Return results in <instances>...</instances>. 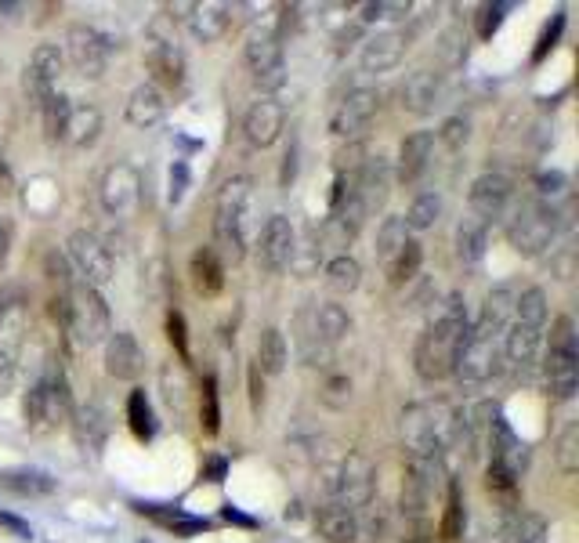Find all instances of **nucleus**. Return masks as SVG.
Listing matches in <instances>:
<instances>
[{"instance_id":"864d4df0","label":"nucleus","mask_w":579,"mask_h":543,"mask_svg":"<svg viewBox=\"0 0 579 543\" xmlns=\"http://www.w3.org/2000/svg\"><path fill=\"white\" fill-rule=\"evenodd\" d=\"M438 55H442V62L446 66H460L467 58V37L460 26H449L442 37H438Z\"/></svg>"},{"instance_id":"0eeeda50","label":"nucleus","mask_w":579,"mask_h":543,"mask_svg":"<svg viewBox=\"0 0 579 543\" xmlns=\"http://www.w3.org/2000/svg\"><path fill=\"white\" fill-rule=\"evenodd\" d=\"M243 58L254 84L272 95L286 84V55H283V37L276 26H254L243 40Z\"/></svg>"},{"instance_id":"bb28decb","label":"nucleus","mask_w":579,"mask_h":543,"mask_svg":"<svg viewBox=\"0 0 579 543\" xmlns=\"http://www.w3.org/2000/svg\"><path fill=\"white\" fill-rule=\"evenodd\" d=\"M391 181H395L391 160H384V156H370V160L362 163L359 178H355V189H359L366 210L384 207V200H388V192H391Z\"/></svg>"},{"instance_id":"49530a36","label":"nucleus","mask_w":579,"mask_h":543,"mask_svg":"<svg viewBox=\"0 0 579 543\" xmlns=\"http://www.w3.org/2000/svg\"><path fill=\"white\" fill-rule=\"evenodd\" d=\"M127 420H131V431L138 439H152V431H156V420H152V406L145 399V391H131V399H127Z\"/></svg>"},{"instance_id":"5fc2aeb1","label":"nucleus","mask_w":579,"mask_h":543,"mask_svg":"<svg viewBox=\"0 0 579 543\" xmlns=\"http://www.w3.org/2000/svg\"><path fill=\"white\" fill-rule=\"evenodd\" d=\"M200 417H203V431H207V435H218V428H221V410H218V384H214V377H207V381H203Z\"/></svg>"},{"instance_id":"9d476101","label":"nucleus","mask_w":579,"mask_h":543,"mask_svg":"<svg viewBox=\"0 0 579 543\" xmlns=\"http://www.w3.org/2000/svg\"><path fill=\"white\" fill-rule=\"evenodd\" d=\"M66 254H69V265L76 268V276H80L84 286L102 290V286L113 279V254H109V247L102 243L98 232L76 229L66 243Z\"/></svg>"},{"instance_id":"37998d69","label":"nucleus","mask_w":579,"mask_h":543,"mask_svg":"<svg viewBox=\"0 0 579 543\" xmlns=\"http://www.w3.org/2000/svg\"><path fill=\"white\" fill-rule=\"evenodd\" d=\"M514 319L518 323H529V326H547V290L543 286H529V290H522L518 294V301H514Z\"/></svg>"},{"instance_id":"39448f33","label":"nucleus","mask_w":579,"mask_h":543,"mask_svg":"<svg viewBox=\"0 0 579 543\" xmlns=\"http://www.w3.org/2000/svg\"><path fill=\"white\" fill-rule=\"evenodd\" d=\"M22 410H26V424L33 431H48L73 417V395H69V381L66 373H62V366H58V359H51L44 377L26 391Z\"/></svg>"},{"instance_id":"7c9ffc66","label":"nucleus","mask_w":579,"mask_h":543,"mask_svg":"<svg viewBox=\"0 0 579 543\" xmlns=\"http://www.w3.org/2000/svg\"><path fill=\"white\" fill-rule=\"evenodd\" d=\"M228 4H192V11H189V33L200 44H214V40H221L225 37V29H228Z\"/></svg>"},{"instance_id":"c9c22d12","label":"nucleus","mask_w":579,"mask_h":543,"mask_svg":"<svg viewBox=\"0 0 579 543\" xmlns=\"http://www.w3.org/2000/svg\"><path fill=\"white\" fill-rule=\"evenodd\" d=\"M504 543H547V518L536 511H514L504 522Z\"/></svg>"},{"instance_id":"c03bdc74","label":"nucleus","mask_w":579,"mask_h":543,"mask_svg":"<svg viewBox=\"0 0 579 543\" xmlns=\"http://www.w3.org/2000/svg\"><path fill=\"white\" fill-rule=\"evenodd\" d=\"M0 486L11 489V493L33 496V493H51L55 482H51L44 471H8V475H0Z\"/></svg>"},{"instance_id":"6ab92c4d","label":"nucleus","mask_w":579,"mask_h":543,"mask_svg":"<svg viewBox=\"0 0 579 543\" xmlns=\"http://www.w3.org/2000/svg\"><path fill=\"white\" fill-rule=\"evenodd\" d=\"M283 127H286V109L283 102H276L272 95H261L247 109V116H243V134H247V142L257 145V149L276 145Z\"/></svg>"},{"instance_id":"ddd939ff","label":"nucleus","mask_w":579,"mask_h":543,"mask_svg":"<svg viewBox=\"0 0 579 543\" xmlns=\"http://www.w3.org/2000/svg\"><path fill=\"white\" fill-rule=\"evenodd\" d=\"M467 203H471V218H478L482 225H489V221H504V214L514 203V178L504 171L478 174V178L471 181Z\"/></svg>"},{"instance_id":"f8f14e48","label":"nucleus","mask_w":579,"mask_h":543,"mask_svg":"<svg viewBox=\"0 0 579 543\" xmlns=\"http://www.w3.org/2000/svg\"><path fill=\"white\" fill-rule=\"evenodd\" d=\"M377 109H380L377 87H352L330 113V134L341 138V142H359V134L373 124Z\"/></svg>"},{"instance_id":"c756f323","label":"nucleus","mask_w":579,"mask_h":543,"mask_svg":"<svg viewBox=\"0 0 579 543\" xmlns=\"http://www.w3.org/2000/svg\"><path fill=\"white\" fill-rule=\"evenodd\" d=\"M189 276L196 294L203 297H218L225 290V261L214 254V247H200L189 261Z\"/></svg>"},{"instance_id":"f03ea898","label":"nucleus","mask_w":579,"mask_h":543,"mask_svg":"<svg viewBox=\"0 0 579 543\" xmlns=\"http://www.w3.org/2000/svg\"><path fill=\"white\" fill-rule=\"evenodd\" d=\"M250 189H254V181L247 174H239V178H228L225 185L218 189V200H214V254L221 261H232L239 265L243 254H247V229H243V221H247V207H250Z\"/></svg>"},{"instance_id":"4d7b16f0","label":"nucleus","mask_w":579,"mask_h":543,"mask_svg":"<svg viewBox=\"0 0 579 543\" xmlns=\"http://www.w3.org/2000/svg\"><path fill=\"white\" fill-rule=\"evenodd\" d=\"M504 11H511L507 4H485L482 15H478V37L489 40L500 29V22H504Z\"/></svg>"},{"instance_id":"cd10ccee","label":"nucleus","mask_w":579,"mask_h":543,"mask_svg":"<svg viewBox=\"0 0 579 543\" xmlns=\"http://www.w3.org/2000/svg\"><path fill=\"white\" fill-rule=\"evenodd\" d=\"M73 435L80 442V449H91V453H102L105 439H109V420H105V410L98 402H87L80 410H73Z\"/></svg>"},{"instance_id":"473e14b6","label":"nucleus","mask_w":579,"mask_h":543,"mask_svg":"<svg viewBox=\"0 0 579 543\" xmlns=\"http://www.w3.org/2000/svg\"><path fill=\"white\" fill-rule=\"evenodd\" d=\"M98 138H102V109L98 105H73L62 142L73 149H91Z\"/></svg>"},{"instance_id":"338daca9","label":"nucleus","mask_w":579,"mask_h":543,"mask_svg":"<svg viewBox=\"0 0 579 543\" xmlns=\"http://www.w3.org/2000/svg\"><path fill=\"white\" fill-rule=\"evenodd\" d=\"M4 258H8V229L0 225V265H4Z\"/></svg>"},{"instance_id":"58836bf2","label":"nucleus","mask_w":579,"mask_h":543,"mask_svg":"<svg viewBox=\"0 0 579 543\" xmlns=\"http://www.w3.org/2000/svg\"><path fill=\"white\" fill-rule=\"evenodd\" d=\"M160 388H163V399L171 406L174 413H185L189 410V399H192V384H189V373L181 362H167L160 370Z\"/></svg>"},{"instance_id":"6e6552de","label":"nucleus","mask_w":579,"mask_h":543,"mask_svg":"<svg viewBox=\"0 0 579 543\" xmlns=\"http://www.w3.org/2000/svg\"><path fill=\"white\" fill-rule=\"evenodd\" d=\"M66 330L76 337L80 348L105 344V337L113 334V315H109V305H105L102 290L84 286V283L69 290V326Z\"/></svg>"},{"instance_id":"052dcab7","label":"nucleus","mask_w":579,"mask_h":543,"mask_svg":"<svg viewBox=\"0 0 579 543\" xmlns=\"http://www.w3.org/2000/svg\"><path fill=\"white\" fill-rule=\"evenodd\" d=\"M185 189H189V167H185V163H174L171 167V203H181Z\"/></svg>"},{"instance_id":"de8ad7c7","label":"nucleus","mask_w":579,"mask_h":543,"mask_svg":"<svg viewBox=\"0 0 579 543\" xmlns=\"http://www.w3.org/2000/svg\"><path fill=\"white\" fill-rule=\"evenodd\" d=\"M319 402L326 410H344L352 402V381L344 373H326V381L319 384Z\"/></svg>"},{"instance_id":"0e129e2a","label":"nucleus","mask_w":579,"mask_h":543,"mask_svg":"<svg viewBox=\"0 0 579 543\" xmlns=\"http://www.w3.org/2000/svg\"><path fill=\"white\" fill-rule=\"evenodd\" d=\"M22 11H26V4H8V0H0V22H19Z\"/></svg>"},{"instance_id":"3c124183","label":"nucleus","mask_w":579,"mask_h":543,"mask_svg":"<svg viewBox=\"0 0 579 543\" xmlns=\"http://www.w3.org/2000/svg\"><path fill=\"white\" fill-rule=\"evenodd\" d=\"M366 160H370V156H366V145L344 142L341 149H337V156H333V171H337V178H359Z\"/></svg>"},{"instance_id":"6e6d98bb","label":"nucleus","mask_w":579,"mask_h":543,"mask_svg":"<svg viewBox=\"0 0 579 543\" xmlns=\"http://www.w3.org/2000/svg\"><path fill=\"white\" fill-rule=\"evenodd\" d=\"M460 529H464V504H460V486H456V482H449V511H446V525H442V533L453 540V536H460Z\"/></svg>"},{"instance_id":"69168bd1","label":"nucleus","mask_w":579,"mask_h":543,"mask_svg":"<svg viewBox=\"0 0 579 543\" xmlns=\"http://www.w3.org/2000/svg\"><path fill=\"white\" fill-rule=\"evenodd\" d=\"M406 543H435V536L428 533V525H417V533L406 536Z\"/></svg>"},{"instance_id":"412c9836","label":"nucleus","mask_w":579,"mask_h":543,"mask_svg":"<svg viewBox=\"0 0 579 543\" xmlns=\"http://www.w3.org/2000/svg\"><path fill=\"white\" fill-rule=\"evenodd\" d=\"M145 370V352L138 337L127 334V330H116V334L105 337V373L116 377V381H138Z\"/></svg>"},{"instance_id":"774afa93","label":"nucleus","mask_w":579,"mask_h":543,"mask_svg":"<svg viewBox=\"0 0 579 543\" xmlns=\"http://www.w3.org/2000/svg\"><path fill=\"white\" fill-rule=\"evenodd\" d=\"M8 178H11V171H8V163L0 160V185H8Z\"/></svg>"},{"instance_id":"dca6fc26","label":"nucleus","mask_w":579,"mask_h":543,"mask_svg":"<svg viewBox=\"0 0 579 543\" xmlns=\"http://www.w3.org/2000/svg\"><path fill=\"white\" fill-rule=\"evenodd\" d=\"M294 254H297V232L290 225L286 214H272L265 221V229L257 236V261L265 268L268 276H279L286 268L294 265Z\"/></svg>"},{"instance_id":"b1692460","label":"nucleus","mask_w":579,"mask_h":543,"mask_svg":"<svg viewBox=\"0 0 579 543\" xmlns=\"http://www.w3.org/2000/svg\"><path fill=\"white\" fill-rule=\"evenodd\" d=\"M431 153H435V131H413L402 138L399 145V160H395V181L399 185H413L420 174L428 171Z\"/></svg>"},{"instance_id":"2f4dec72","label":"nucleus","mask_w":579,"mask_h":543,"mask_svg":"<svg viewBox=\"0 0 579 543\" xmlns=\"http://www.w3.org/2000/svg\"><path fill=\"white\" fill-rule=\"evenodd\" d=\"M312 330H315V337H319L323 344L337 348V344H341V337L352 330V315H348V308H344V305H337V301L312 305Z\"/></svg>"},{"instance_id":"4be33fe9","label":"nucleus","mask_w":579,"mask_h":543,"mask_svg":"<svg viewBox=\"0 0 579 543\" xmlns=\"http://www.w3.org/2000/svg\"><path fill=\"white\" fill-rule=\"evenodd\" d=\"M145 66H149L152 77L167 87H178L185 80V55H181L178 40L163 37L156 26H152L149 48H145Z\"/></svg>"},{"instance_id":"a18cd8bd","label":"nucleus","mask_w":579,"mask_h":543,"mask_svg":"<svg viewBox=\"0 0 579 543\" xmlns=\"http://www.w3.org/2000/svg\"><path fill=\"white\" fill-rule=\"evenodd\" d=\"M554 460H558L561 475H576L579 471V424H569L554 442Z\"/></svg>"},{"instance_id":"4c0bfd02","label":"nucleus","mask_w":579,"mask_h":543,"mask_svg":"<svg viewBox=\"0 0 579 543\" xmlns=\"http://www.w3.org/2000/svg\"><path fill=\"white\" fill-rule=\"evenodd\" d=\"M442 207H446L442 192H420L417 200L409 203L406 214H402V221H406L409 232H428L435 229L438 218H442Z\"/></svg>"},{"instance_id":"a878e982","label":"nucleus","mask_w":579,"mask_h":543,"mask_svg":"<svg viewBox=\"0 0 579 543\" xmlns=\"http://www.w3.org/2000/svg\"><path fill=\"white\" fill-rule=\"evenodd\" d=\"M315 529H319V536H323L326 543H359L362 518L359 511H348V507L326 500V504L315 511Z\"/></svg>"},{"instance_id":"a211bd4d","label":"nucleus","mask_w":579,"mask_h":543,"mask_svg":"<svg viewBox=\"0 0 579 543\" xmlns=\"http://www.w3.org/2000/svg\"><path fill=\"white\" fill-rule=\"evenodd\" d=\"M406 44L409 37L402 29H377L373 37L362 40V51H359L362 73H373V77L391 73V69L402 62V55H406Z\"/></svg>"},{"instance_id":"423d86ee","label":"nucleus","mask_w":579,"mask_h":543,"mask_svg":"<svg viewBox=\"0 0 579 543\" xmlns=\"http://www.w3.org/2000/svg\"><path fill=\"white\" fill-rule=\"evenodd\" d=\"M579 352H576V323L572 315H558L551 326V344H547V362H543V373H547V391L554 399L569 402L576 395L579 384Z\"/></svg>"},{"instance_id":"ea45409f","label":"nucleus","mask_w":579,"mask_h":543,"mask_svg":"<svg viewBox=\"0 0 579 543\" xmlns=\"http://www.w3.org/2000/svg\"><path fill=\"white\" fill-rule=\"evenodd\" d=\"M406 239H409V229H406V221H402V214H388V218L380 221V229H377V261L384 268L391 265V261L399 258V250L406 247Z\"/></svg>"},{"instance_id":"f257e3e1","label":"nucleus","mask_w":579,"mask_h":543,"mask_svg":"<svg viewBox=\"0 0 579 543\" xmlns=\"http://www.w3.org/2000/svg\"><path fill=\"white\" fill-rule=\"evenodd\" d=\"M467 326H471V315H467L464 294H449L442 305L435 308L431 323L420 330L417 348H413V366H417L420 381H446L453 373L456 348L464 341Z\"/></svg>"},{"instance_id":"4468645a","label":"nucleus","mask_w":579,"mask_h":543,"mask_svg":"<svg viewBox=\"0 0 579 543\" xmlns=\"http://www.w3.org/2000/svg\"><path fill=\"white\" fill-rule=\"evenodd\" d=\"M142 200V174L134 171L131 163H113V167H105L102 181H98V203L109 218H124L138 207Z\"/></svg>"},{"instance_id":"20e7f679","label":"nucleus","mask_w":579,"mask_h":543,"mask_svg":"<svg viewBox=\"0 0 579 543\" xmlns=\"http://www.w3.org/2000/svg\"><path fill=\"white\" fill-rule=\"evenodd\" d=\"M323 486L330 504H341L348 511H362L366 504H373V493H377V467L362 453H344L337 464L326 467Z\"/></svg>"},{"instance_id":"603ef678","label":"nucleus","mask_w":579,"mask_h":543,"mask_svg":"<svg viewBox=\"0 0 579 543\" xmlns=\"http://www.w3.org/2000/svg\"><path fill=\"white\" fill-rule=\"evenodd\" d=\"M438 142L446 145L449 153H460V149L471 142V120H467V116H449V120H442Z\"/></svg>"},{"instance_id":"aec40b11","label":"nucleus","mask_w":579,"mask_h":543,"mask_svg":"<svg viewBox=\"0 0 579 543\" xmlns=\"http://www.w3.org/2000/svg\"><path fill=\"white\" fill-rule=\"evenodd\" d=\"M514 301H518V290H514V286H493V290L485 294L478 319L467 326V330L478 334V337H485V341H500L504 330L511 326V319H514Z\"/></svg>"},{"instance_id":"13d9d810","label":"nucleus","mask_w":579,"mask_h":543,"mask_svg":"<svg viewBox=\"0 0 579 543\" xmlns=\"http://www.w3.org/2000/svg\"><path fill=\"white\" fill-rule=\"evenodd\" d=\"M167 337H171V344L178 348L181 362L189 359V337H185V319H181V312H167Z\"/></svg>"},{"instance_id":"8fccbe9b","label":"nucleus","mask_w":579,"mask_h":543,"mask_svg":"<svg viewBox=\"0 0 579 543\" xmlns=\"http://www.w3.org/2000/svg\"><path fill=\"white\" fill-rule=\"evenodd\" d=\"M532 200L540 203H551V207H558V200L565 196V189H569V181H565V174L561 171H540L536 178H532Z\"/></svg>"},{"instance_id":"e2e57ef3","label":"nucleus","mask_w":579,"mask_h":543,"mask_svg":"<svg viewBox=\"0 0 579 543\" xmlns=\"http://www.w3.org/2000/svg\"><path fill=\"white\" fill-rule=\"evenodd\" d=\"M261 399H265V391H261V370L250 366V402H254V410H261Z\"/></svg>"},{"instance_id":"7ed1b4c3","label":"nucleus","mask_w":579,"mask_h":543,"mask_svg":"<svg viewBox=\"0 0 579 543\" xmlns=\"http://www.w3.org/2000/svg\"><path fill=\"white\" fill-rule=\"evenodd\" d=\"M504 229H507V239H511V247L518 250V254L540 258V254L554 250V243H558L561 214H558V207H551V203L525 200L504 214Z\"/></svg>"},{"instance_id":"5701e85b","label":"nucleus","mask_w":579,"mask_h":543,"mask_svg":"<svg viewBox=\"0 0 579 543\" xmlns=\"http://www.w3.org/2000/svg\"><path fill=\"white\" fill-rule=\"evenodd\" d=\"M442 87H446L442 73H435V69H413L399 87L402 109L413 116L435 113V105L442 102Z\"/></svg>"},{"instance_id":"bf43d9fd","label":"nucleus","mask_w":579,"mask_h":543,"mask_svg":"<svg viewBox=\"0 0 579 543\" xmlns=\"http://www.w3.org/2000/svg\"><path fill=\"white\" fill-rule=\"evenodd\" d=\"M44 265H48V276L62 286V294H69V290H73V279H69V261L58 258V250H51L48 258H44Z\"/></svg>"},{"instance_id":"c85d7f7f","label":"nucleus","mask_w":579,"mask_h":543,"mask_svg":"<svg viewBox=\"0 0 579 543\" xmlns=\"http://www.w3.org/2000/svg\"><path fill=\"white\" fill-rule=\"evenodd\" d=\"M167 113V98L156 84H138L127 98V124L131 127H156Z\"/></svg>"},{"instance_id":"72a5a7b5","label":"nucleus","mask_w":579,"mask_h":543,"mask_svg":"<svg viewBox=\"0 0 579 543\" xmlns=\"http://www.w3.org/2000/svg\"><path fill=\"white\" fill-rule=\"evenodd\" d=\"M485 247H489V225H482L478 218H464L456 225V258H460V265H482Z\"/></svg>"},{"instance_id":"f3484780","label":"nucleus","mask_w":579,"mask_h":543,"mask_svg":"<svg viewBox=\"0 0 579 543\" xmlns=\"http://www.w3.org/2000/svg\"><path fill=\"white\" fill-rule=\"evenodd\" d=\"M402 446H406V460H446V453L438 449L435 431H431L428 402H409L399 420Z\"/></svg>"},{"instance_id":"f704fd0d","label":"nucleus","mask_w":579,"mask_h":543,"mask_svg":"<svg viewBox=\"0 0 579 543\" xmlns=\"http://www.w3.org/2000/svg\"><path fill=\"white\" fill-rule=\"evenodd\" d=\"M286 362H290V344H286L283 330H276V326H268L265 334H261V341H257V370L268 373V377H279V373L286 370Z\"/></svg>"},{"instance_id":"79ce46f5","label":"nucleus","mask_w":579,"mask_h":543,"mask_svg":"<svg viewBox=\"0 0 579 543\" xmlns=\"http://www.w3.org/2000/svg\"><path fill=\"white\" fill-rule=\"evenodd\" d=\"M420 261H424V247H420L417 239L409 236L406 247L399 250V258H395L388 268H384V272H388V283H391V286L413 283V279H417V272H420Z\"/></svg>"},{"instance_id":"9b49d317","label":"nucleus","mask_w":579,"mask_h":543,"mask_svg":"<svg viewBox=\"0 0 579 543\" xmlns=\"http://www.w3.org/2000/svg\"><path fill=\"white\" fill-rule=\"evenodd\" d=\"M496 370H500V341H485V337L467 330L460 348H456L449 377H456L460 388H482Z\"/></svg>"},{"instance_id":"e433bc0d","label":"nucleus","mask_w":579,"mask_h":543,"mask_svg":"<svg viewBox=\"0 0 579 543\" xmlns=\"http://www.w3.org/2000/svg\"><path fill=\"white\" fill-rule=\"evenodd\" d=\"M323 276L333 294H355L362 283V265L352 258V254H333V258L326 261Z\"/></svg>"},{"instance_id":"1a4fd4ad","label":"nucleus","mask_w":579,"mask_h":543,"mask_svg":"<svg viewBox=\"0 0 579 543\" xmlns=\"http://www.w3.org/2000/svg\"><path fill=\"white\" fill-rule=\"evenodd\" d=\"M69 66L80 73L84 80H102L109 69V55H113V40L105 37L98 26L76 22L66 29V48H62Z\"/></svg>"},{"instance_id":"2eb2a0df","label":"nucleus","mask_w":579,"mask_h":543,"mask_svg":"<svg viewBox=\"0 0 579 543\" xmlns=\"http://www.w3.org/2000/svg\"><path fill=\"white\" fill-rule=\"evenodd\" d=\"M66 69V55L58 44H37V51L29 55L26 69H22V91L33 105H44L58 91V77Z\"/></svg>"},{"instance_id":"680f3d73","label":"nucleus","mask_w":579,"mask_h":543,"mask_svg":"<svg viewBox=\"0 0 579 543\" xmlns=\"http://www.w3.org/2000/svg\"><path fill=\"white\" fill-rule=\"evenodd\" d=\"M561 26H565V15H554V26H547L543 29V37H540V48H536V62H540L543 55H547V51L554 48V40H558V33H561Z\"/></svg>"},{"instance_id":"a19ab883","label":"nucleus","mask_w":579,"mask_h":543,"mask_svg":"<svg viewBox=\"0 0 579 543\" xmlns=\"http://www.w3.org/2000/svg\"><path fill=\"white\" fill-rule=\"evenodd\" d=\"M69 113H73V98L55 91L48 102L40 105V120H44V138L51 145H58L66 138V124H69Z\"/></svg>"},{"instance_id":"09e8293b","label":"nucleus","mask_w":579,"mask_h":543,"mask_svg":"<svg viewBox=\"0 0 579 543\" xmlns=\"http://www.w3.org/2000/svg\"><path fill=\"white\" fill-rule=\"evenodd\" d=\"M409 11L413 8L402 4V0H370V4L359 8V22H366V26H373V22H395V19H406Z\"/></svg>"},{"instance_id":"393cba45","label":"nucleus","mask_w":579,"mask_h":543,"mask_svg":"<svg viewBox=\"0 0 579 543\" xmlns=\"http://www.w3.org/2000/svg\"><path fill=\"white\" fill-rule=\"evenodd\" d=\"M540 344H543L540 326L511 319V326H507L504 337H500V352H504V359L511 362L514 370H529L532 362H536V355H540Z\"/></svg>"}]
</instances>
